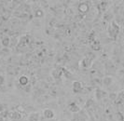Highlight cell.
I'll return each instance as SVG.
<instances>
[{"label": "cell", "mask_w": 124, "mask_h": 121, "mask_svg": "<svg viewBox=\"0 0 124 121\" xmlns=\"http://www.w3.org/2000/svg\"><path fill=\"white\" fill-rule=\"evenodd\" d=\"M118 32H119V27H118V25L115 22H113L111 24V26H109V28H108V33H109V36H111V37H117L118 36Z\"/></svg>", "instance_id": "obj_1"}, {"label": "cell", "mask_w": 124, "mask_h": 121, "mask_svg": "<svg viewBox=\"0 0 124 121\" xmlns=\"http://www.w3.org/2000/svg\"><path fill=\"white\" fill-rule=\"evenodd\" d=\"M72 89H73L74 93H78L82 90V84L79 81H75L74 83H73V88Z\"/></svg>", "instance_id": "obj_2"}, {"label": "cell", "mask_w": 124, "mask_h": 121, "mask_svg": "<svg viewBox=\"0 0 124 121\" xmlns=\"http://www.w3.org/2000/svg\"><path fill=\"white\" fill-rule=\"evenodd\" d=\"M44 116H45L47 119H52L53 116H54V113H53V111L50 110V109H46V110L44 111Z\"/></svg>", "instance_id": "obj_3"}, {"label": "cell", "mask_w": 124, "mask_h": 121, "mask_svg": "<svg viewBox=\"0 0 124 121\" xmlns=\"http://www.w3.org/2000/svg\"><path fill=\"white\" fill-rule=\"evenodd\" d=\"M69 110L71 112H73V113H77V112L79 111V106L76 103H70V105H69Z\"/></svg>", "instance_id": "obj_4"}, {"label": "cell", "mask_w": 124, "mask_h": 121, "mask_svg": "<svg viewBox=\"0 0 124 121\" xmlns=\"http://www.w3.org/2000/svg\"><path fill=\"white\" fill-rule=\"evenodd\" d=\"M19 82H20V84L22 85V86H26L27 83L29 82V79L27 76H21L20 79H19Z\"/></svg>", "instance_id": "obj_5"}, {"label": "cell", "mask_w": 124, "mask_h": 121, "mask_svg": "<svg viewBox=\"0 0 124 121\" xmlns=\"http://www.w3.org/2000/svg\"><path fill=\"white\" fill-rule=\"evenodd\" d=\"M29 121H38L39 120V114L38 113H33L29 115Z\"/></svg>", "instance_id": "obj_6"}, {"label": "cell", "mask_w": 124, "mask_h": 121, "mask_svg": "<svg viewBox=\"0 0 124 121\" xmlns=\"http://www.w3.org/2000/svg\"><path fill=\"white\" fill-rule=\"evenodd\" d=\"M2 44H3L4 47H8V46L9 45V38H8V36H5V37L3 38V40H2Z\"/></svg>", "instance_id": "obj_7"}, {"label": "cell", "mask_w": 124, "mask_h": 121, "mask_svg": "<svg viewBox=\"0 0 124 121\" xmlns=\"http://www.w3.org/2000/svg\"><path fill=\"white\" fill-rule=\"evenodd\" d=\"M9 116L13 119H19V118H21V114H19L17 112H13L12 114H10Z\"/></svg>", "instance_id": "obj_8"}, {"label": "cell", "mask_w": 124, "mask_h": 121, "mask_svg": "<svg viewBox=\"0 0 124 121\" xmlns=\"http://www.w3.org/2000/svg\"><path fill=\"white\" fill-rule=\"evenodd\" d=\"M111 82H112L111 77H105L104 78V84H105V86H110Z\"/></svg>", "instance_id": "obj_9"}, {"label": "cell", "mask_w": 124, "mask_h": 121, "mask_svg": "<svg viewBox=\"0 0 124 121\" xmlns=\"http://www.w3.org/2000/svg\"><path fill=\"white\" fill-rule=\"evenodd\" d=\"M79 10H80L81 12H86L88 10L87 5H85V4H81L80 6H79Z\"/></svg>", "instance_id": "obj_10"}, {"label": "cell", "mask_w": 124, "mask_h": 121, "mask_svg": "<svg viewBox=\"0 0 124 121\" xmlns=\"http://www.w3.org/2000/svg\"><path fill=\"white\" fill-rule=\"evenodd\" d=\"M62 72H63V74L65 75V76H66V78L70 79L71 77H72V74L70 72H68L67 70H64V69H62Z\"/></svg>", "instance_id": "obj_11"}, {"label": "cell", "mask_w": 124, "mask_h": 121, "mask_svg": "<svg viewBox=\"0 0 124 121\" xmlns=\"http://www.w3.org/2000/svg\"><path fill=\"white\" fill-rule=\"evenodd\" d=\"M35 15L37 16V17H42L43 16V11L42 10H40V9H38V10H37V11L35 12Z\"/></svg>", "instance_id": "obj_12"}, {"label": "cell", "mask_w": 124, "mask_h": 121, "mask_svg": "<svg viewBox=\"0 0 124 121\" xmlns=\"http://www.w3.org/2000/svg\"><path fill=\"white\" fill-rule=\"evenodd\" d=\"M5 84V78L3 76H0V86H3Z\"/></svg>", "instance_id": "obj_13"}, {"label": "cell", "mask_w": 124, "mask_h": 121, "mask_svg": "<svg viewBox=\"0 0 124 121\" xmlns=\"http://www.w3.org/2000/svg\"><path fill=\"white\" fill-rule=\"evenodd\" d=\"M109 98L111 99L112 101H114L115 98H117V94H109Z\"/></svg>", "instance_id": "obj_14"}, {"label": "cell", "mask_w": 124, "mask_h": 121, "mask_svg": "<svg viewBox=\"0 0 124 121\" xmlns=\"http://www.w3.org/2000/svg\"><path fill=\"white\" fill-rule=\"evenodd\" d=\"M4 120H5V119H4L3 117H1V116H0V121H4Z\"/></svg>", "instance_id": "obj_15"}, {"label": "cell", "mask_w": 124, "mask_h": 121, "mask_svg": "<svg viewBox=\"0 0 124 121\" xmlns=\"http://www.w3.org/2000/svg\"><path fill=\"white\" fill-rule=\"evenodd\" d=\"M4 121H8V120H6V119H5V120H4Z\"/></svg>", "instance_id": "obj_16"}]
</instances>
